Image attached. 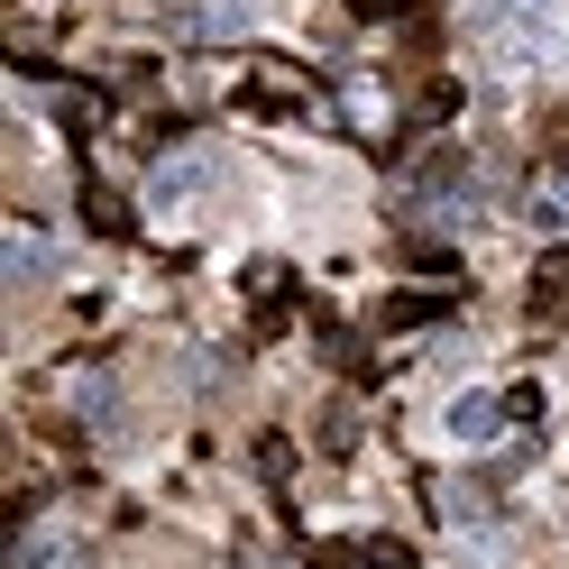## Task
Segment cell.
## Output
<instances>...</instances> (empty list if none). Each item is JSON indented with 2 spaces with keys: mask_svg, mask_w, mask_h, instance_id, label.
Returning <instances> with one entry per match:
<instances>
[{
  "mask_svg": "<svg viewBox=\"0 0 569 569\" xmlns=\"http://www.w3.org/2000/svg\"><path fill=\"white\" fill-rule=\"evenodd\" d=\"M469 19H478V38L496 47V64H542L551 38H560V19H551V0H469Z\"/></svg>",
  "mask_w": 569,
  "mask_h": 569,
  "instance_id": "obj_1",
  "label": "cell"
},
{
  "mask_svg": "<svg viewBox=\"0 0 569 569\" xmlns=\"http://www.w3.org/2000/svg\"><path fill=\"white\" fill-rule=\"evenodd\" d=\"M413 221H432V230H469V221H478V174L459 166V157H441L432 174H422V193H413Z\"/></svg>",
  "mask_w": 569,
  "mask_h": 569,
  "instance_id": "obj_2",
  "label": "cell"
},
{
  "mask_svg": "<svg viewBox=\"0 0 569 569\" xmlns=\"http://www.w3.org/2000/svg\"><path fill=\"white\" fill-rule=\"evenodd\" d=\"M248 19H258V0H184V10H166V28H174V38H193V47L248 38Z\"/></svg>",
  "mask_w": 569,
  "mask_h": 569,
  "instance_id": "obj_3",
  "label": "cell"
},
{
  "mask_svg": "<svg viewBox=\"0 0 569 569\" xmlns=\"http://www.w3.org/2000/svg\"><path fill=\"white\" fill-rule=\"evenodd\" d=\"M506 432H515V405H506V396H459V405H450V441H459V450H496Z\"/></svg>",
  "mask_w": 569,
  "mask_h": 569,
  "instance_id": "obj_4",
  "label": "cell"
},
{
  "mask_svg": "<svg viewBox=\"0 0 569 569\" xmlns=\"http://www.w3.org/2000/svg\"><path fill=\"white\" fill-rule=\"evenodd\" d=\"M10 569H83V542L64 523H28L10 532Z\"/></svg>",
  "mask_w": 569,
  "mask_h": 569,
  "instance_id": "obj_5",
  "label": "cell"
},
{
  "mask_svg": "<svg viewBox=\"0 0 569 569\" xmlns=\"http://www.w3.org/2000/svg\"><path fill=\"white\" fill-rule=\"evenodd\" d=\"M202 184H211V157H166V166H157V184H148V202L174 211V202H193Z\"/></svg>",
  "mask_w": 569,
  "mask_h": 569,
  "instance_id": "obj_6",
  "label": "cell"
},
{
  "mask_svg": "<svg viewBox=\"0 0 569 569\" xmlns=\"http://www.w3.org/2000/svg\"><path fill=\"white\" fill-rule=\"evenodd\" d=\"M47 276H56V248L38 230H10V295L19 284H47Z\"/></svg>",
  "mask_w": 569,
  "mask_h": 569,
  "instance_id": "obj_7",
  "label": "cell"
},
{
  "mask_svg": "<svg viewBox=\"0 0 569 569\" xmlns=\"http://www.w3.org/2000/svg\"><path fill=\"white\" fill-rule=\"evenodd\" d=\"M340 111H349V129H386V83L377 74H349L340 83Z\"/></svg>",
  "mask_w": 569,
  "mask_h": 569,
  "instance_id": "obj_8",
  "label": "cell"
},
{
  "mask_svg": "<svg viewBox=\"0 0 569 569\" xmlns=\"http://www.w3.org/2000/svg\"><path fill=\"white\" fill-rule=\"evenodd\" d=\"M441 515H450L459 532H487V523H496V487H441Z\"/></svg>",
  "mask_w": 569,
  "mask_h": 569,
  "instance_id": "obj_9",
  "label": "cell"
},
{
  "mask_svg": "<svg viewBox=\"0 0 569 569\" xmlns=\"http://www.w3.org/2000/svg\"><path fill=\"white\" fill-rule=\"evenodd\" d=\"M74 396H83V422H92V432H120V377H101V368H92Z\"/></svg>",
  "mask_w": 569,
  "mask_h": 569,
  "instance_id": "obj_10",
  "label": "cell"
},
{
  "mask_svg": "<svg viewBox=\"0 0 569 569\" xmlns=\"http://www.w3.org/2000/svg\"><path fill=\"white\" fill-rule=\"evenodd\" d=\"M83 221H92L101 239H129V202H120L111 184H92V193H83Z\"/></svg>",
  "mask_w": 569,
  "mask_h": 569,
  "instance_id": "obj_11",
  "label": "cell"
},
{
  "mask_svg": "<svg viewBox=\"0 0 569 569\" xmlns=\"http://www.w3.org/2000/svg\"><path fill=\"white\" fill-rule=\"evenodd\" d=\"M422 322H441V295H396L386 303V331H422Z\"/></svg>",
  "mask_w": 569,
  "mask_h": 569,
  "instance_id": "obj_12",
  "label": "cell"
},
{
  "mask_svg": "<svg viewBox=\"0 0 569 569\" xmlns=\"http://www.w3.org/2000/svg\"><path fill=\"white\" fill-rule=\"evenodd\" d=\"M569 295V258H542V276H532V303H560Z\"/></svg>",
  "mask_w": 569,
  "mask_h": 569,
  "instance_id": "obj_13",
  "label": "cell"
},
{
  "mask_svg": "<svg viewBox=\"0 0 569 569\" xmlns=\"http://www.w3.org/2000/svg\"><path fill=\"white\" fill-rule=\"evenodd\" d=\"M349 10H386V0H349Z\"/></svg>",
  "mask_w": 569,
  "mask_h": 569,
  "instance_id": "obj_14",
  "label": "cell"
}]
</instances>
